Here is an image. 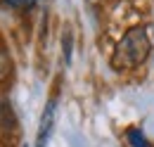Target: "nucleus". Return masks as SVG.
<instances>
[{
    "mask_svg": "<svg viewBox=\"0 0 154 147\" xmlns=\"http://www.w3.org/2000/svg\"><path fill=\"white\" fill-rule=\"evenodd\" d=\"M149 50H152V43H149L147 31L142 26H133L119 40V45H116V50H114V64L119 69L140 67L149 57Z\"/></svg>",
    "mask_w": 154,
    "mask_h": 147,
    "instance_id": "nucleus-1",
    "label": "nucleus"
},
{
    "mask_svg": "<svg viewBox=\"0 0 154 147\" xmlns=\"http://www.w3.org/2000/svg\"><path fill=\"white\" fill-rule=\"evenodd\" d=\"M126 135H128V142H131L133 147H149V142L145 140V135H142L137 128H128Z\"/></svg>",
    "mask_w": 154,
    "mask_h": 147,
    "instance_id": "nucleus-4",
    "label": "nucleus"
},
{
    "mask_svg": "<svg viewBox=\"0 0 154 147\" xmlns=\"http://www.w3.org/2000/svg\"><path fill=\"white\" fill-rule=\"evenodd\" d=\"M62 40H64V43H62V50H64V62L69 64V62H71V45H74V43H71V31H64V38H62Z\"/></svg>",
    "mask_w": 154,
    "mask_h": 147,
    "instance_id": "nucleus-5",
    "label": "nucleus"
},
{
    "mask_svg": "<svg viewBox=\"0 0 154 147\" xmlns=\"http://www.w3.org/2000/svg\"><path fill=\"white\" fill-rule=\"evenodd\" d=\"M55 107H57V102H55V100H50V102H48V107H45V111H43L40 128H38V142H36V147H45V145H48L50 130H52V124H55Z\"/></svg>",
    "mask_w": 154,
    "mask_h": 147,
    "instance_id": "nucleus-2",
    "label": "nucleus"
},
{
    "mask_svg": "<svg viewBox=\"0 0 154 147\" xmlns=\"http://www.w3.org/2000/svg\"><path fill=\"white\" fill-rule=\"evenodd\" d=\"M12 124H14V116H12V107H10V102H7L5 97H0V130L12 128Z\"/></svg>",
    "mask_w": 154,
    "mask_h": 147,
    "instance_id": "nucleus-3",
    "label": "nucleus"
},
{
    "mask_svg": "<svg viewBox=\"0 0 154 147\" xmlns=\"http://www.w3.org/2000/svg\"><path fill=\"white\" fill-rule=\"evenodd\" d=\"M12 7H29V5H33L36 0H7Z\"/></svg>",
    "mask_w": 154,
    "mask_h": 147,
    "instance_id": "nucleus-6",
    "label": "nucleus"
}]
</instances>
